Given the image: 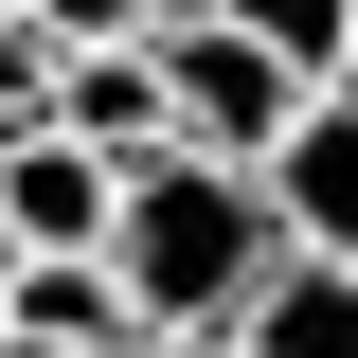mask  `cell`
<instances>
[{
    "mask_svg": "<svg viewBox=\"0 0 358 358\" xmlns=\"http://www.w3.org/2000/svg\"><path fill=\"white\" fill-rule=\"evenodd\" d=\"M54 126H90L108 162H162V143H179V90H162V36H90L72 72H54Z\"/></svg>",
    "mask_w": 358,
    "mask_h": 358,
    "instance_id": "5b68a950",
    "label": "cell"
},
{
    "mask_svg": "<svg viewBox=\"0 0 358 358\" xmlns=\"http://www.w3.org/2000/svg\"><path fill=\"white\" fill-rule=\"evenodd\" d=\"M251 341H268V358H358V268L287 233V268L251 287Z\"/></svg>",
    "mask_w": 358,
    "mask_h": 358,
    "instance_id": "52a82bcc",
    "label": "cell"
},
{
    "mask_svg": "<svg viewBox=\"0 0 358 358\" xmlns=\"http://www.w3.org/2000/svg\"><path fill=\"white\" fill-rule=\"evenodd\" d=\"M233 18H251L287 72H358V0H233Z\"/></svg>",
    "mask_w": 358,
    "mask_h": 358,
    "instance_id": "ba28073f",
    "label": "cell"
},
{
    "mask_svg": "<svg viewBox=\"0 0 358 358\" xmlns=\"http://www.w3.org/2000/svg\"><path fill=\"white\" fill-rule=\"evenodd\" d=\"M162 18H215V0H162Z\"/></svg>",
    "mask_w": 358,
    "mask_h": 358,
    "instance_id": "8fae6325",
    "label": "cell"
},
{
    "mask_svg": "<svg viewBox=\"0 0 358 358\" xmlns=\"http://www.w3.org/2000/svg\"><path fill=\"white\" fill-rule=\"evenodd\" d=\"M162 90H179V143H233V162H268V143L305 126V90L322 72H287V54L251 36V18H162Z\"/></svg>",
    "mask_w": 358,
    "mask_h": 358,
    "instance_id": "7a4b0ae2",
    "label": "cell"
},
{
    "mask_svg": "<svg viewBox=\"0 0 358 358\" xmlns=\"http://www.w3.org/2000/svg\"><path fill=\"white\" fill-rule=\"evenodd\" d=\"M126 358H268V341H251V322H143Z\"/></svg>",
    "mask_w": 358,
    "mask_h": 358,
    "instance_id": "9c48e42d",
    "label": "cell"
},
{
    "mask_svg": "<svg viewBox=\"0 0 358 358\" xmlns=\"http://www.w3.org/2000/svg\"><path fill=\"white\" fill-rule=\"evenodd\" d=\"M0 18H18V0H0Z\"/></svg>",
    "mask_w": 358,
    "mask_h": 358,
    "instance_id": "4fadbf2b",
    "label": "cell"
},
{
    "mask_svg": "<svg viewBox=\"0 0 358 358\" xmlns=\"http://www.w3.org/2000/svg\"><path fill=\"white\" fill-rule=\"evenodd\" d=\"M268 179H287V233L358 268V72H322V90H305V126L268 143Z\"/></svg>",
    "mask_w": 358,
    "mask_h": 358,
    "instance_id": "277c9868",
    "label": "cell"
},
{
    "mask_svg": "<svg viewBox=\"0 0 358 358\" xmlns=\"http://www.w3.org/2000/svg\"><path fill=\"white\" fill-rule=\"evenodd\" d=\"M36 358H90V341H36Z\"/></svg>",
    "mask_w": 358,
    "mask_h": 358,
    "instance_id": "7c38bea8",
    "label": "cell"
},
{
    "mask_svg": "<svg viewBox=\"0 0 358 358\" xmlns=\"http://www.w3.org/2000/svg\"><path fill=\"white\" fill-rule=\"evenodd\" d=\"M0 215L36 233V251H108V215H126V162L90 126H18L0 143Z\"/></svg>",
    "mask_w": 358,
    "mask_h": 358,
    "instance_id": "3957f363",
    "label": "cell"
},
{
    "mask_svg": "<svg viewBox=\"0 0 358 358\" xmlns=\"http://www.w3.org/2000/svg\"><path fill=\"white\" fill-rule=\"evenodd\" d=\"M18 251H36V233H18V215H0V305H18Z\"/></svg>",
    "mask_w": 358,
    "mask_h": 358,
    "instance_id": "30bf717a",
    "label": "cell"
},
{
    "mask_svg": "<svg viewBox=\"0 0 358 358\" xmlns=\"http://www.w3.org/2000/svg\"><path fill=\"white\" fill-rule=\"evenodd\" d=\"M18 341H90V358H126V341H143L126 251H18Z\"/></svg>",
    "mask_w": 358,
    "mask_h": 358,
    "instance_id": "8992f818",
    "label": "cell"
},
{
    "mask_svg": "<svg viewBox=\"0 0 358 358\" xmlns=\"http://www.w3.org/2000/svg\"><path fill=\"white\" fill-rule=\"evenodd\" d=\"M108 251H126L143 322H251V287L287 268V179L233 143H162V162H126Z\"/></svg>",
    "mask_w": 358,
    "mask_h": 358,
    "instance_id": "6da1fadb",
    "label": "cell"
}]
</instances>
